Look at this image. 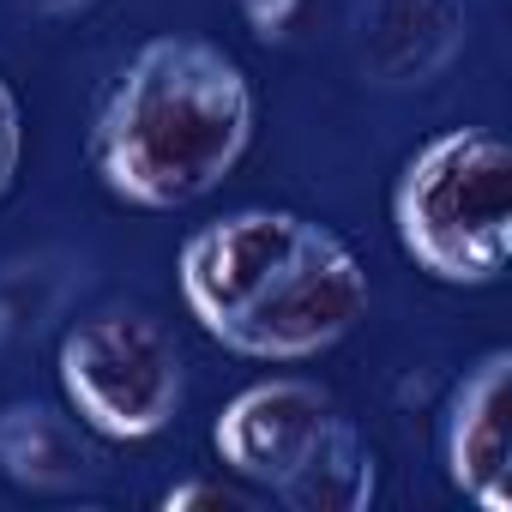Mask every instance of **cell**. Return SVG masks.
Masks as SVG:
<instances>
[{"label": "cell", "instance_id": "6da1fadb", "mask_svg": "<svg viewBox=\"0 0 512 512\" xmlns=\"http://www.w3.org/2000/svg\"><path fill=\"white\" fill-rule=\"evenodd\" d=\"M175 284L211 344L247 362L296 368L338 350L368 320L362 253L320 217L241 205L181 241Z\"/></svg>", "mask_w": 512, "mask_h": 512}, {"label": "cell", "instance_id": "7a4b0ae2", "mask_svg": "<svg viewBox=\"0 0 512 512\" xmlns=\"http://www.w3.org/2000/svg\"><path fill=\"white\" fill-rule=\"evenodd\" d=\"M260 103L241 61L205 37L139 43L91 115V175L133 211H187L247 157Z\"/></svg>", "mask_w": 512, "mask_h": 512}, {"label": "cell", "instance_id": "3957f363", "mask_svg": "<svg viewBox=\"0 0 512 512\" xmlns=\"http://www.w3.org/2000/svg\"><path fill=\"white\" fill-rule=\"evenodd\" d=\"M392 235L404 260L452 290H482L512 260V151L494 127L422 139L392 181Z\"/></svg>", "mask_w": 512, "mask_h": 512}, {"label": "cell", "instance_id": "277c9868", "mask_svg": "<svg viewBox=\"0 0 512 512\" xmlns=\"http://www.w3.org/2000/svg\"><path fill=\"white\" fill-rule=\"evenodd\" d=\"M55 380L67 410L115 446L157 440L187 404V356L145 308H97L61 332Z\"/></svg>", "mask_w": 512, "mask_h": 512}, {"label": "cell", "instance_id": "5b68a950", "mask_svg": "<svg viewBox=\"0 0 512 512\" xmlns=\"http://www.w3.org/2000/svg\"><path fill=\"white\" fill-rule=\"evenodd\" d=\"M362 428L338 410V398L308 380V374H272L241 386L217 422H211V452L229 476H241L247 488H260L278 506H296V494L308 488L314 464H326L332 452H344Z\"/></svg>", "mask_w": 512, "mask_h": 512}, {"label": "cell", "instance_id": "8992f818", "mask_svg": "<svg viewBox=\"0 0 512 512\" xmlns=\"http://www.w3.org/2000/svg\"><path fill=\"white\" fill-rule=\"evenodd\" d=\"M440 458H446V482L470 506L512 512V356L506 350H482L458 374L440 422Z\"/></svg>", "mask_w": 512, "mask_h": 512}, {"label": "cell", "instance_id": "52a82bcc", "mask_svg": "<svg viewBox=\"0 0 512 512\" xmlns=\"http://www.w3.org/2000/svg\"><path fill=\"white\" fill-rule=\"evenodd\" d=\"M356 67L380 91L434 85L470 43L464 0H356Z\"/></svg>", "mask_w": 512, "mask_h": 512}, {"label": "cell", "instance_id": "ba28073f", "mask_svg": "<svg viewBox=\"0 0 512 512\" xmlns=\"http://www.w3.org/2000/svg\"><path fill=\"white\" fill-rule=\"evenodd\" d=\"M0 476L25 494H79L103 476V446L67 404L19 398L0 410Z\"/></svg>", "mask_w": 512, "mask_h": 512}, {"label": "cell", "instance_id": "9c48e42d", "mask_svg": "<svg viewBox=\"0 0 512 512\" xmlns=\"http://www.w3.org/2000/svg\"><path fill=\"white\" fill-rule=\"evenodd\" d=\"M260 500H266L260 488H247V482L229 476V470H223V476H187V482H175V488L157 494L163 512H199V506H205V512H253Z\"/></svg>", "mask_w": 512, "mask_h": 512}, {"label": "cell", "instance_id": "30bf717a", "mask_svg": "<svg viewBox=\"0 0 512 512\" xmlns=\"http://www.w3.org/2000/svg\"><path fill=\"white\" fill-rule=\"evenodd\" d=\"M235 13L260 43H290L302 31V19L314 13V0H235Z\"/></svg>", "mask_w": 512, "mask_h": 512}, {"label": "cell", "instance_id": "8fae6325", "mask_svg": "<svg viewBox=\"0 0 512 512\" xmlns=\"http://www.w3.org/2000/svg\"><path fill=\"white\" fill-rule=\"evenodd\" d=\"M19 169H25V109H19V91L0 79V199L13 193Z\"/></svg>", "mask_w": 512, "mask_h": 512}, {"label": "cell", "instance_id": "7c38bea8", "mask_svg": "<svg viewBox=\"0 0 512 512\" xmlns=\"http://www.w3.org/2000/svg\"><path fill=\"white\" fill-rule=\"evenodd\" d=\"M19 7H31V13H43V19H67V13L97 7V0H19Z\"/></svg>", "mask_w": 512, "mask_h": 512}]
</instances>
